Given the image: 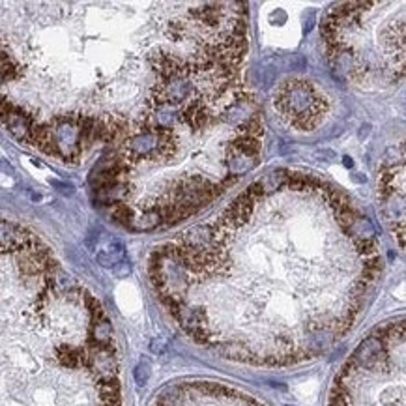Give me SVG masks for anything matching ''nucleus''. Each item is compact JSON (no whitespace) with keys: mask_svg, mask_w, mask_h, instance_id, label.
Wrapping results in <instances>:
<instances>
[{"mask_svg":"<svg viewBox=\"0 0 406 406\" xmlns=\"http://www.w3.org/2000/svg\"><path fill=\"white\" fill-rule=\"evenodd\" d=\"M329 406H404V328L393 322L356 348L335 378Z\"/></svg>","mask_w":406,"mask_h":406,"instance_id":"nucleus-1","label":"nucleus"},{"mask_svg":"<svg viewBox=\"0 0 406 406\" xmlns=\"http://www.w3.org/2000/svg\"><path fill=\"white\" fill-rule=\"evenodd\" d=\"M154 406H264L227 385L191 382L174 385L156 400Z\"/></svg>","mask_w":406,"mask_h":406,"instance_id":"nucleus-2","label":"nucleus"},{"mask_svg":"<svg viewBox=\"0 0 406 406\" xmlns=\"http://www.w3.org/2000/svg\"><path fill=\"white\" fill-rule=\"evenodd\" d=\"M275 105H279L283 116L303 129L316 126L326 113V98L307 81L286 83L279 92Z\"/></svg>","mask_w":406,"mask_h":406,"instance_id":"nucleus-3","label":"nucleus"},{"mask_svg":"<svg viewBox=\"0 0 406 406\" xmlns=\"http://www.w3.org/2000/svg\"><path fill=\"white\" fill-rule=\"evenodd\" d=\"M96 260H98V264H101L103 268H114V266H118L120 262L126 260L124 243L118 242V240H111L103 249L98 251Z\"/></svg>","mask_w":406,"mask_h":406,"instance_id":"nucleus-4","label":"nucleus"},{"mask_svg":"<svg viewBox=\"0 0 406 406\" xmlns=\"http://www.w3.org/2000/svg\"><path fill=\"white\" fill-rule=\"evenodd\" d=\"M150 372H152V365H150L148 359H143V361H139V365L135 367V370H133V376H135V382L137 385H146V382H148L150 378Z\"/></svg>","mask_w":406,"mask_h":406,"instance_id":"nucleus-5","label":"nucleus"}]
</instances>
